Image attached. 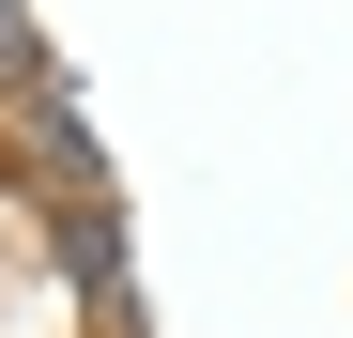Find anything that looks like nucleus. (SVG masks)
I'll use <instances>...</instances> for the list:
<instances>
[{
	"mask_svg": "<svg viewBox=\"0 0 353 338\" xmlns=\"http://www.w3.org/2000/svg\"><path fill=\"white\" fill-rule=\"evenodd\" d=\"M16 108H31V154L62 169V200H92V108H77V77H46V62H31Z\"/></svg>",
	"mask_w": 353,
	"mask_h": 338,
	"instance_id": "f257e3e1",
	"label": "nucleus"
},
{
	"mask_svg": "<svg viewBox=\"0 0 353 338\" xmlns=\"http://www.w3.org/2000/svg\"><path fill=\"white\" fill-rule=\"evenodd\" d=\"M62 261L92 277V292H123V246H108V200H62Z\"/></svg>",
	"mask_w": 353,
	"mask_h": 338,
	"instance_id": "f03ea898",
	"label": "nucleus"
},
{
	"mask_svg": "<svg viewBox=\"0 0 353 338\" xmlns=\"http://www.w3.org/2000/svg\"><path fill=\"white\" fill-rule=\"evenodd\" d=\"M16 62H31V16H16V0H0V77H16Z\"/></svg>",
	"mask_w": 353,
	"mask_h": 338,
	"instance_id": "7ed1b4c3",
	"label": "nucleus"
}]
</instances>
